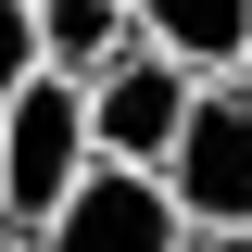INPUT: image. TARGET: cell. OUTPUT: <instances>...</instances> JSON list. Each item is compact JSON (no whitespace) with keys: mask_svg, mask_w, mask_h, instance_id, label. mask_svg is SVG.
Wrapping results in <instances>:
<instances>
[{"mask_svg":"<svg viewBox=\"0 0 252 252\" xmlns=\"http://www.w3.org/2000/svg\"><path fill=\"white\" fill-rule=\"evenodd\" d=\"M101 177V126H89V76H38V89L0 101V227L38 240V227Z\"/></svg>","mask_w":252,"mask_h":252,"instance_id":"obj_1","label":"cell"},{"mask_svg":"<svg viewBox=\"0 0 252 252\" xmlns=\"http://www.w3.org/2000/svg\"><path fill=\"white\" fill-rule=\"evenodd\" d=\"M164 189L189 227H252V76H202L177 152H164Z\"/></svg>","mask_w":252,"mask_h":252,"instance_id":"obj_2","label":"cell"},{"mask_svg":"<svg viewBox=\"0 0 252 252\" xmlns=\"http://www.w3.org/2000/svg\"><path fill=\"white\" fill-rule=\"evenodd\" d=\"M189 252H252V227H189Z\"/></svg>","mask_w":252,"mask_h":252,"instance_id":"obj_8","label":"cell"},{"mask_svg":"<svg viewBox=\"0 0 252 252\" xmlns=\"http://www.w3.org/2000/svg\"><path fill=\"white\" fill-rule=\"evenodd\" d=\"M0 252H26V240H13V227H0Z\"/></svg>","mask_w":252,"mask_h":252,"instance_id":"obj_9","label":"cell"},{"mask_svg":"<svg viewBox=\"0 0 252 252\" xmlns=\"http://www.w3.org/2000/svg\"><path fill=\"white\" fill-rule=\"evenodd\" d=\"M240 76H252V51H240Z\"/></svg>","mask_w":252,"mask_h":252,"instance_id":"obj_10","label":"cell"},{"mask_svg":"<svg viewBox=\"0 0 252 252\" xmlns=\"http://www.w3.org/2000/svg\"><path fill=\"white\" fill-rule=\"evenodd\" d=\"M26 252H189V215H177V189H164V177L101 164V177L76 189V202H63Z\"/></svg>","mask_w":252,"mask_h":252,"instance_id":"obj_4","label":"cell"},{"mask_svg":"<svg viewBox=\"0 0 252 252\" xmlns=\"http://www.w3.org/2000/svg\"><path fill=\"white\" fill-rule=\"evenodd\" d=\"M189 101H202V76H189L177 51H114L89 76V126H101V164H139V177H164V152H177V126H189Z\"/></svg>","mask_w":252,"mask_h":252,"instance_id":"obj_3","label":"cell"},{"mask_svg":"<svg viewBox=\"0 0 252 252\" xmlns=\"http://www.w3.org/2000/svg\"><path fill=\"white\" fill-rule=\"evenodd\" d=\"M38 38H51V76H101L114 51H139L126 0H38Z\"/></svg>","mask_w":252,"mask_h":252,"instance_id":"obj_6","label":"cell"},{"mask_svg":"<svg viewBox=\"0 0 252 252\" xmlns=\"http://www.w3.org/2000/svg\"><path fill=\"white\" fill-rule=\"evenodd\" d=\"M51 76V38H38V0H0V101Z\"/></svg>","mask_w":252,"mask_h":252,"instance_id":"obj_7","label":"cell"},{"mask_svg":"<svg viewBox=\"0 0 252 252\" xmlns=\"http://www.w3.org/2000/svg\"><path fill=\"white\" fill-rule=\"evenodd\" d=\"M126 26L152 38V51H177L189 76H240V51H252V0H126Z\"/></svg>","mask_w":252,"mask_h":252,"instance_id":"obj_5","label":"cell"}]
</instances>
